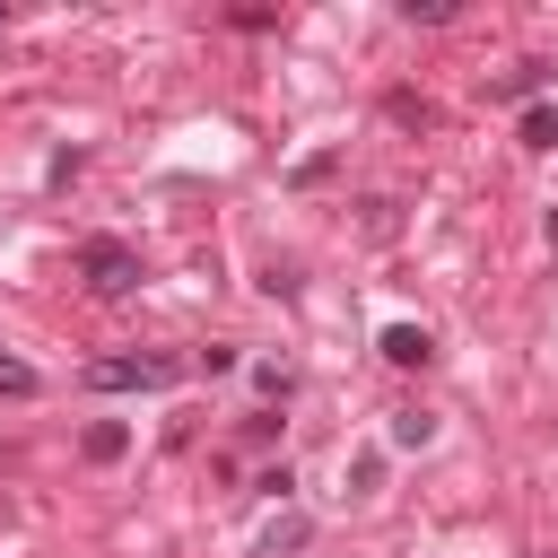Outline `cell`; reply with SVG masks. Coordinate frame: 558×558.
<instances>
[{"instance_id":"ba28073f","label":"cell","mask_w":558,"mask_h":558,"mask_svg":"<svg viewBox=\"0 0 558 558\" xmlns=\"http://www.w3.org/2000/svg\"><path fill=\"white\" fill-rule=\"evenodd\" d=\"M0 392H9V401H35V392H44V375H35L26 357H9V349H0Z\"/></svg>"},{"instance_id":"4fadbf2b","label":"cell","mask_w":558,"mask_h":558,"mask_svg":"<svg viewBox=\"0 0 558 558\" xmlns=\"http://www.w3.org/2000/svg\"><path fill=\"white\" fill-rule=\"evenodd\" d=\"M541 235H549V253H558V201H549V218H541Z\"/></svg>"},{"instance_id":"9c48e42d","label":"cell","mask_w":558,"mask_h":558,"mask_svg":"<svg viewBox=\"0 0 558 558\" xmlns=\"http://www.w3.org/2000/svg\"><path fill=\"white\" fill-rule=\"evenodd\" d=\"M523 148H558V105H523Z\"/></svg>"},{"instance_id":"5b68a950","label":"cell","mask_w":558,"mask_h":558,"mask_svg":"<svg viewBox=\"0 0 558 558\" xmlns=\"http://www.w3.org/2000/svg\"><path fill=\"white\" fill-rule=\"evenodd\" d=\"M78 453H87V462H122V453H131V427H122V418H96V427L78 436Z\"/></svg>"},{"instance_id":"3957f363","label":"cell","mask_w":558,"mask_h":558,"mask_svg":"<svg viewBox=\"0 0 558 558\" xmlns=\"http://www.w3.org/2000/svg\"><path fill=\"white\" fill-rule=\"evenodd\" d=\"M541 87H549V70H541V61H514V70H497V78H488V96H497V105H523V96L541 105Z\"/></svg>"},{"instance_id":"277c9868","label":"cell","mask_w":558,"mask_h":558,"mask_svg":"<svg viewBox=\"0 0 558 558\" xmlns=\"http://www.w3.org/2000/svg\"><path fill=\"white\" fill-rule=\"evenodd\" d=\"M375 349H384V357H392V366H427V357H436V340H427V331H418V323H392V331H384V340H375Z\"/></svg>"},{"instance_id":"5bb4252c","label":"cell","mask_w":558,"mask_h":558,"mask_svg":"<svg viewBox=\"0 0 558 558\" xmlns=\"http://www.w3.org/2000/svg\"><path fill=\"white\" fill-rule=\"evenodd\" d=\"M0 26H9V9H0Z\"/></svg>"},{"instance_id":"52a82bcc","label":"cell","mask_w":558,"mask_h":558,"mask_svg":"<svg viewBox=\"0 0 558 558\" xmlns=\"http://www.w3.org/2000/svg\"><path fill=\"white\" fill-rule=\"evenodd\" d=\"M392 445H401V453L436 445V410H392Z\"/></svg>"},{"instance_id":"30bf717a","label":"cell","mask_w":558,"mask_h":558,"mask_svg":"<svg viewBox=\"0 0 558 558\" xmlns=\"http://www.w3.org/2000/svg\"><path fill=\"white\" fill-rule=\"evenodd\" d=\"M331 174H340V148H314V157L296 166V183H305V192H314V183H331Z\"/></svg>"},{"instance_id":"7a4b0ae2","label":"cell","mask_w":558,"mask_h":558,"mask_svg":"<svg viewBox=\"0 0 558 558\" xmlns=\"http://www.w3.org/2000/svg\"><path fill=\"white\" fill-rule=\"evenodd\" d=\"M87 384L96 392H166V384H183V357H96Z\"/></svg>"},{"instance_id":"8fae6325","label":"cell","mask_w":558,"mask_h":558,"mask_svg":"<svg viewBox=\"0 0 558 558\" xmlns=\"http://www.w3.org/2000/svg\"><path fill=\"white\" fill-rule=\"evenodd\" d=\"M392 122H401V131H427V122H436V113H427V105H418V96H410V87H401V96H392Z\"/></svg>"},{"instance_id":"6da1fadb","label":"cell","mask_w":558,"mask_h":558,"mask_svg":"<svg viewBox=\"0 0 558 558\" xmlns=\"http://www.w3.org/2000/svg\"><path fill=\"white\" fill-rule=\"evenodd\" d=\"M78 279H87L96 296H122V288H140V253H131L122 235H87V244H78Z\"/></svg>"},{"instance_id":"8992f818","label":"cell","mask_w":558,"mask_h":558,"mask_svg":"<svg viewBox=\"0 0 558 558\" xmlns=\"http://www.w3.org/2000/svg\"><path fill=\"white\" fill-rule=\"evenodd\" d=\"M305 532H314L305 514H279V523L262 532V549H253V558H296V549H305Z\"/></svg>"},{"instance_id":"7c38bea8","label":"cell","mask_w":558,"mask_h":558,"mask_svg":"<svg viewBox=\"0 0 558 558\" xmlns=\"http://www.w3.org/2000/svg\"><path fill=\"white\" fill-rule=\"evenodd\" d=\"M401 17H410V26H445L453 9H445V0H401Z\"/></svg>"}]
</instances>
